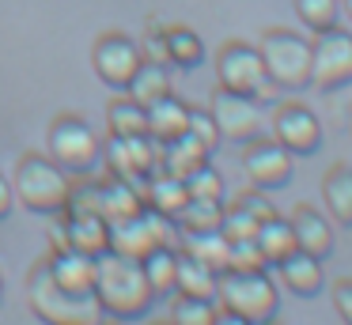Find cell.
<instances>
[{"label":"cell","instance_id":"cell-1","mask_svg":"<svg viewBox=\"0 0 352 325\" xmlns=\"http://www.w3.org/2000/svg\"><path fill=\"white\" fill-rule=\"evenodd\" d=\"M91 295L99 302V314H110L118 322H137L152 310L155 295L144 280L137 257L102 249L95 254V272H91Z\"/></svg>","mask_w":352,"mask_h":325},{"label":"cell","instance_id":"cell-2","mask_svg":"<svg viewBox=\"0 0 352 325\" xmlns=\"http://www.w3.org/2000/svg\"><path fill=\"white\" fill-rule=\"evenodd\" d=\"M12 193H16V201L23 204L27 212L57 216V212L69 208L72 174H65L50 155L27 151V155L16 163V174H12Z\"/></svg>","mask_w":352,"mask_h":325},{"label":"cell","instance_id":"cell-3","mask_svg":"<svg viewBox=\"0 0 352 325\" xmlns=\"http://www.w3.org/2000/svg\"><path fill=\"white\" fill-rule=\"evenodd\" d=\"M27 302L31 314L46 325H99L95 295H72L50 276V265L38 261L27 272Z\"/></svg>","mask_w":352,"mask_h":325},{"label":"cell","instance_id":"cell-4","mask_svg":"<svg viewBox=\"0 0 352 325\" xmlns=\"http://www.w3.org/2000/svg\"><path fill=\"white\" fill-rule=\"evenodd\" d=\"M261 65L273 87L280 91H303L311 87V42H307L299 30L288 27H273L261 34L258 42Z\"/></svg>","mask_w":352,"mask_h":325},{"label":"cell","instance_id":"cell-5","mask_svg":"<svg viewBox=\"0 0 352 325\" xmlns=\"http://www.w3.org/2000/svg\"><path fill=\"white\" fill-rule=\"evenodd\" d=\"M46 155L65 174H91L102 159V140L91 128V121L80 113H57L46 133Z\"/></svg>","mask_w":352,"mask_h":325},{"label":"cell","instance_id":"cell-6","mask_svg":"<svg viewBox=\"0 0 352 325\" xmlns=\"http://www.w3.org/2000/svg\"><path fill=\"white\" fill-rule=\"evenodd\" d=\"M216 299L220 306L243 314L250 325H265L276 317V306H280V295H276V284L269 280V272H239V269H223L216 276Z\"/></svg>","mask_w":352,"mask_h":325},{"label":"cell","instance_id":"cell-7","mask_svg":"<svg viewBox=\"0 0 352 325\" xmlns=\"http://www.w3.org/2000/svg\"><path fill=\"white\" fill-rule=\"evenodd\" d=\"M155 246H175V219L160 216L155 208H140L133 216L110 219V249L125 257H144Z\"/></svg>","mask_w":352,"mask_h":325},{"label":"cell","instance_id":"cell-8","mask_svg":"<svg viewBox=\"0 0 352 325\" xmlns=\"http://www.w3.org/2000/svg\"><path fill=\"white\" fill-rule=\"evenodd\" d=\"M216 87H228V91H239V95H250V98H261L269 91V76H265V65H261V53L258 45L250 42H231L220 45L216 53Z\"/></svg>","mask_w":352,"mask_h":325},{"label":"cell","instance_id":"cell-9","mask_svg":"<svg viewBox=\"0 0 352 325\" xmlns=\"http://www.w3.org/2000/svg\"><path fill=\"white\" fill-rule=\"evenodd\" d=\"M102 159H107L114 178L137 186L140 197H144V178L160 170V140H152L148 133L144 136H114L110 133L102 140Z\"/></svg>","mask_w":352,"mask_h":325},{"label":"cell","instance_id":"cell-10","mask_svg":"<svg viewBox=\"0 0 352 325\" xmlns=\"http://www.w3.org/2000/svg\"><path fill=\"white\" fill-rule=\"evenodd\" d=\"M311 83L318 91H337L352 83V34L341 27L318 30L311 42Z\"/></svg>","mask_w":352,"mask_h":325},{"label":"cell","instance_id":"cell-11","mask_svg":"<svg viewBox=\"0 0 352 325\" xmlns=\"http://www.w3.org/2000/svg\"><path fill=\"white\" fill-rule=\"evenodd\" d=\"M140 60H144V49H140V42L129 38L125 30H107V34H99L91 45L95 72H99V80L114 91H125V83L133 80Z\"/></svg>","mask_w":352,"mask_h":325},{"label":"cell","instance_id":"cell-12","mask_svg":"<svg viewBox=\"0 0 352 325\" xmlns=\"http://www.w3.org/2000/svg\"><path fill=\"white\" fill-rule=\"evenodd\" d=\"M208 113H212V121H216V128H220L223 140L246 144V140H254V136H261V121H265V113H261V102L250 98V95L216 87Z\"/></svg>","mask_w":352,"mask_h":325},{"label":"cell","instance_id":"cell-13","mask_svg":"<svg viewBox=\"0 0 352 325\" xmlns=\"http://www.w3.org/2000/svg\"><path fill=\"white\" fill-rule=\"evenodd\" d=\"M243 170L258 189H280L292 181L296 163H292V151L273 136H254L243 144Z\"/></svg>","mask_w":352,"mask_h":325},{"label":"cell","instance_id":"cell-14","mask_svg":"<svg viewBox=\"0 0 352 325\" xmlns=\"http://www.w3.org/2000/svg\"><path fill=\"white\" fill-rule=\"evenodd\" d=\"M273 140L284 144L292 155H311L322 148V121L307 106L288 102L273 110Z\"/></svg>","mask_w":352,"mask_h":325},{"label":"cell","instance_id":"cell-15","mask_svg":"<svg viewBox=\"0 0 352 325\" xmlns=\"http://www.w3.org/2000/svg\"><path fill=\"white\" fill-rule=\"evenodd\" d=\"M288 223H292V234H296V249L318 257V261H326V257L333 254V223H329L318 208L296 204V212L288 216Z\"/></svg>","mask_w":352,"mask_h":325},{"label":"cell","instance_id":"cell-16","mask_svg":"<svg viewBox=\"0 0 352 325\" xmlns=\"http://www.w3.org/2000/svg\"><path fill=\"white\" fill-rule=\"evenodd\" d=\"M65 231H69V246L80 249V254L95 257V254H102V249H110V223L95 208L69 204V208H65Z\"/></svg>","mask_w":352,"mask_h":325},{"label":"cell","instance_id":"cell-17","mask_svg":"<svg viewBox=\"0 0 352 325\" xmlns=\"http://www.w3.org/2000/svg\"><path fill=\"white\" fill-rule=\"evenodd\" d=\"M50 265V276L72 295H91V272H95V257L91 254H80V249L65 246V249H54L46 257Z\"/></svg>","mask_w":352,"mask_h":325},{"label":"cell","instance_id":"cell-18","mask_svg":"<svg viewBox=\"0 0 352 325\" xmlns=\"http://www.w3.org/2000/svg\"><path fill=\"white\" fill-rule=\"evenodd\" d=\"M276 269H280V280L288 284V291L299 295V299L318 295L322 284H326L322 261H318V257H311V254H303V249H292L288 257H280V261H276Z\"/></svg>","mask_w":352,"mask_h":325},{"label":"cell","instance_id":"cell-19","mask_svg":"<svg viewBox=\"0 0 352 325\" xmlns=\"http://www.w3.org/2000/svg\"><path fill=\"white\" fill-rule=\"evenodd\" d=\"M212 151L190 133H178L175 140H163L160 144V170L175 174V178H186L190 170H197L201 163H208Z\"/></svg>","mask_w":352,"mask_h":325},{"label":"cell","instance_id":"cell-20","mask_svg":"<svg viewBox=\"0 0 352 325\" xmlns=\"http://www.w3.org/2000/svg\"><path fill=\"white\" fill-rule=\"evenodd\" d=\"M186 201H190V193H186L182 178H175V174H167V170H155L144 178V204L155 208L160 216L178 219V212L186 208Z\"/></svg>","mask_w":352,"mask_h":325},{"label":"cell","instance_id":"cell-21","mask_svg":"<svg viewBox=\"0 0 352 325\" xmlns=\"http://www.w3.org/2000/svg\"><path fill=\"white\" fill-rule=\"evenodd\" d=\"M148 110V136L152 140H175L178 133H186V121H190V106L170 91V95L155 98V102L144 106Z\"/></svg>","mask_w":352,"mask_h":325},{"label":"cell","instance_id":"cell-22","mask_svg":"<svg viewBox=\"0 0 352 325\" xmlns=\"http://www.w3.org/2000/svg\"><path fill=\"white\" fill-rule=\"evenodd\" d=\"M186 257L208 265L212 272H223L228 269V249H231V238L223 231H182V242H178Z\"/></svg>","mask_w":352,"mask_h":325},{"label":"cell","instance_id":"cell-23","mask_svg":"<svg viewBox=\"0 0 352 325\" xmlns=\"http://www.w3.org/2000/svg\"><path fill=\"white\" fill-rule=\"evenodd\" d=\"M322 201L333 223L352 227V166H329L322 178Z\"/></svg>","mask_w":352,"mask_h":325},{"label":"cell","instance_id":"cell-24","mask_svg":"<svg viewBox=\"0 0 352 325\" xmlns=\"http://www.w3.org/2000/svg\"><path fill=\"white\" fill-rule=\"evenodd\" d=\"M140 269H144V280L152 287L155 299L163 295H175L178 287V246H155L140 257Z\"/></svg>","mask_w":352,"mask_h":325},{"label":"cell","instance_id":"cell-25","mask_svg":"<svg viewBox=\"0 0 352 325\" xmlns=\"http://www.w3.org/2000/svg\"><path fill=\"white\" fill-rule=\"evenodd\" d=\"M125 95H129L133 102H140V106H148V102H155V98L170 95V72H167V65L140 60V68L133 72V80L125 83Z\"/></svg>","mask_w":352,"mask_h":325},{"label":"cell","instance_id":"cell-26","mask_svg":"<svg viewBox=\"0 0 352 325\" xmlns=\"http://www.w3.org/2000/svg\"><path fill=\"white\" fill-rule=\"evenodd\" d=\"M254 242L261 246V254H265L269 265H276L280 257H288L292 249H296V234H292L288 216L273 212L269 219H261V227H258V234H254Z\"/></svg>","mask_w":352,"mask_h":325},{"label":"cell","instance_id":"cell-27","mask_svg":"<svg viewBox=\"0 0 352 325\" xmlns=\"http://www.w3.org/2000/svg\"><path fill=\"white\" fill-rule=\"evenodd\" d=\"M163 45H167V60L175 68H197L205 60V42L190 27H167L163 30Z\"/></svg>","mask_w":352,"mask_h":325},{"label":"cell","instance_id":"cell-28","mask_svg":"<svg viewBox=\"0 0 352 325\" xmlns=\"http://www.w3.org/2000/svg\"><path fill=\"white\" fill-rule=\"evenodd\" d=\"M107 128L114 136H144L148 133V110L140 102H133L129 95H118L107 106Z\"/></svg>","mask_w":352,"mask_h":325},{"label":"cell","instance_id":"cell-29","mask_svg":"<svg viewBox=\"0 0 352 325\" xmlns=\"http://www.w3.org/2000/svg\"><path fill=\"white\" fill-rule=\"evenodd\" d=\"M216 276L220 272H212L208 265L193 261V257H186L182 249H178V295H197V299H216Z\"/></svg>","mask_w":352,"mask_h":325},{"label":"cell","instance_id":"cell-30","mask_svg":"<svg viewBox=\"0 0 352 325\" xmlns=\"http://www.w3.org/2000/svg\"><path fill=\"white\" fill-rule=\"evenodd\" d=\"M220 219H223V201H186L175 223L182 231H220Z\"/></svg>","mask_w":352,"mask_h":325},{"label":"cell","instance_id":"cell-31","mask_svg":"<svg viewBox=\"0 0 352 325\" xmlns=\"http://www.w3.org/2000/svg\"><path fill=\"white\" fill-rule=\"evenodd\" d=\"M186 193L190 201H223V174L212 163H201L197 170L186 174Z\"/></svg>","mask_w":352,"mask_h":325},{"label":"cell","instance_id":"cell-32","mask_svg":"<svg viewBox=\"0 0 352 325\" xmlns=\"http://www.w3.org/2000/svg\"><path fill=\"white\" fill-rule=\"evenodd\" d=\"M292 4H296V15L303 19V27H311L314 34L337 27V19H341V0H292Z\"/></svg>","mask_w":352,"mask_h":325},{"label":"cell","instance_id":"cell-33","mask_svg":"<svg viewBox=\"0 0 352 325\" xmlns=\"http://www.w3.org/2000/svg\"><path fill=\"white\" fill-rule=\"evenodd\" d=\"M212 314H216V299H197V295L175 291V306H170V322L175 325H212Z\"/></svg>","mask_w":352,"mask_h":325},{"label":"cell","instance_id":"cell-34","mask_svg":"<svg viewBox=\"0 0 352 325\" xmlns=\"http://www.w3.org/2000/svg\"><path fill=\"white\" fill-rule=\"evenodd\" d=\"M258 227H261V219L254 216V212L246 208L243 201H235V204H228V208H223L220 231L228 234L231 242H239V238H254V234H258Z\"/></svg>","mask_w":352,"mask_h":325},{"label":"cell","instance_id":"cell-35","mask_svg":"<svg viewBox=\"0 0 352 325\" xmlns=\"http://www.w3.org/2000/svg\"><path fill=\"white\" fill-rule=\"evenodd\" d=\"M228 269L261 272V269H269V261H265V254H261V246L254 238H239V242H231V249H228Z\"/></svg>","mask_w":352,"mask_h":325},{"label":"cell","instance_id":"cell-36","mask_svg":"<svg viewBox=\"0 0 352 325\" xmlns=\"http://www.w3.org/2000/svg\"><path fill=\"white\" fill-rule=\"evenodd\" d=\"M186 133L190 136H197L201 144H205L208 151L220 144V128H216V121H212V113L208 110H193L190 106V121H186Z\"/></svg>","mask_w":352,"mask_h":325},{"label":"cell","instance_id":"cell-37","mask_svg":"<svg viewBox=\"0 0 352 325\" xmlns=\"http://www.w3.org/2000/svg\"><path fill=\"white\" fill-rule=\"evenodd\" d=\"M333 306H337V314H341V322L352 325V276H344L333 284Z\"/></svg>","mask_w":352,"mask_h":325},{"label":"cell","instance_id":"cell-38","mask_svg":"<svg viewBox=\"0 0 352 325\" xmlns=\"http://www.w3.org/2000/svg\"><path fill=\"white\" fill-rule=\"evenodd\" d=\"M239 201H243L246 204V208H250L254 212V216H258V219H269V216H273V204H269V197L265 193H243V197H239Z\"/></svg>","mask_w":352,"mask_h":325},{"label":"cell","instance_id":"cell-39","mask_svg":"<svg viewBox=\"0 0 352 325\" xmlns=\"http://www.w3.org/2000/svg\"><path fill=\"white\" fill-rule=\"evenodd\" d=\"M12 204H16V193H12V181L4 178V170H0V219H8Z\"/></svg>","mask_w":352,"mask_h":325},{"label":"cell","instance_id":"cell-40","mask_svg":"<svg viewBox=\"0 0 352 325\" xmlns=\"http://www.w3.org/2000/svg\"><path fill=\"white\" fill-rule=\"evenodd\" d=\"M212 325H250V322H246L243 314H235V310H228V306H216Z\"/></svg>","mask_w":352,"mask_h":325},{"label":"cell","instance_id":"cell-41","mask_svg":"<svg viewBox=\"0 0 352 325\" xmlns=\"http://www.w3.org/2000/svg\"><path fill=\"white\" fill-rule=\"evenodd\" d=\"M341 8L349 12V19H352V0H341Z\"/></svg>","mask_w":352,"mask_h":325},{"label":"cell","instance_id":"cell-42","mask_svg":"<svg viewBox=\"0 0 352 325\" xmlns=\"http://www.w3.org/2000/svg\"><path fill=\"white\" fill-rule=\"evenodd\" d=\"M102 325H125V322H118V317H110V322H102Z\"/></svg>","mask_w":352,"mask_h":325},{"label":"cell","instance_id":"cell-43","mask_svg":"<svg viewBox=\"0 0 352 325\" xmlns=\"http://www.w3.org/2000/svg\"><path fill=\"white\" fill-rule=\"evenodd\" d=\"M148 325H175V322H170V317H167V322H148Z\"/></svg>","mask_w":352,"mask_h":325},{"label":"cell","instance_id":"cell-44","mask_svg":"<svg viewBox=\"0 0 352 325\" xmlns=\"http://www.w3.org/2000/svg\"><path fill=\"white\" fill-rule=\"evenodd\" d=\"M0 299H4V276H0Z\"/></svg>","mask_w":352,"mask_h":325},{"label":"cell","instance_id":"cell-45","mask_svg":"<svg viewBox=\"0 0 352 325\" xmlns=\"http://www.w3.org/2000/svg\"><path fill=\"white\" fill-rule=\"evenodd\" d=\"M265 325H280V322H276V317H273V322H265Z\"/></svg>","mask_w":352,"mask_h":325},{"label":"cell","instance_id":"cell-46","mask_svg":"<svg viewBox=\"0 0 352 325\" xmlns=\"http://www.w3.org/2000/svg\"><path fill=\"white\" fill-rule=\"evenodd\" d=\"M349 125H352V113H349Z\"/></svg>","mask_w":352,"mask_h":325}]
</instances>
